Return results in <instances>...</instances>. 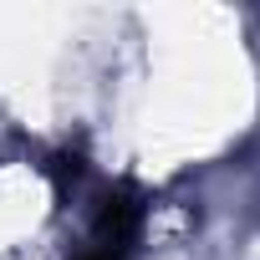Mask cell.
<instances>
[{
    "mask_svg": "<svg viewBox=\"0 0 260 260\" xmlns=\"http://www.w3.org/2000/svg\"><path fill=\"white\" fill-rule=\"evenodd\" d=\"M77 260H122V255H112V250H97V245H87Z\"/></svg>",
    "mask_w": 260,
    "mask_h": 260,
    "instance_id": "6da1fadb",
    "label": "cell"
}]
</instances>
